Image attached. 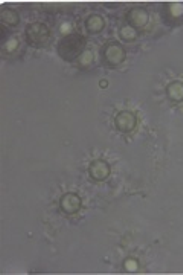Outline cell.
<instances>
[{
	"mask_svg": "<svg viewBox=\"0 0 183 275\" xmlns=\"http://www.w3.org/2000/svg\"><path fill=\"white\" fill-rule=\"evenodd\" d=\"M119 37L122 42H127V43H132V42H136L138 40V31L132 26H122L120 31H119Z\"/></svg>",
	"mask_w": 183,
	"mask_h": 275,
	"instance_id": "12",
	"label": "cell"
},
{
	"mask_svg": "<svg viewBox=\"0 0 183 275\" xmlns=\"http://www.w3.org/2000/svg\"><path fill=\"white\" fill-rule=\"evenodd\" d=\"M100 86H101L102 89H106V87L108 86V81H107V80H101V81H100Z\"/></svg>",
	"mask_w": 183,
	"mask_h": 275,
	"instance_id": "16",
	"label": "cell"
},
{
	"mask_svg": "<svg viewBox=\"0 0 183 275\" xmlns=\"http://www.w3.org/2000/svg\"><path fill=\"white\" fill-rule=\"evenodd\" d=\"M166 98L171 103H183V81H171L166 86Z\"/></svg>",
	"mask_w": 183,
	"mask_h": 275,
	"instance_id": "9",
	"label": "cell"
},
{
	"mask_svg": "<svg viewBox=\"0 0 183 275\" xmlns=\"http://www.w3.org/2000/svg\"><path fill=\"white\" fill-rule=\"evenodd\" d=\"M127 20L130 23L132 28H138V29H142L148 25L150 22V13L142 8V7H133L128 13H127Z\"/></svg>",
	"mask_w": 183,
	"mask_h": 275,
	"instance_id": "7",
	"label": "cell"
},
{
	"mask_svg": "<svg viewBox=\"0 0 183 275\" xmlns=\"http://www.w3.org/2000/svg\"><path fill=\"white\" fill-rule=\"evenodd\" d=\"M0 19L8 26H17L20 23V16L12 8H4L2 13H0Z\"/></svg>",
	"mask_w": 183,
	"mask_h": 275,
	"instance_id": "10",
	"label": "cell"
},
{
	"mask_svg": "<svg viewBox=\"0 0 183 275\" xmlns=\"http://www.w3.org/2000/svg\"><path fill=\"white\" fill-rule=\"evenodd\" d=\"M18 46H20V42H18L16 37H11V39H8L5 43H2V49H4V52H8V54L16 52V51L18 49Z\"/></svg>",
	"mask_w": 183,
	"mask_h": 275,
	"instance_id": "14",
	"label": "cell"
},
{
	"mask_svg": "<svg viewBox=\"0 0 183 275\" xmlns=\"http://www.w3.org/2000/svg\"><path fill=\"white\" fill-rule=\"evenodd\" d=\"M114 126L120 133H132L138 127V116L132 110H122L114 116Z\"/></svg>",
	"mask_w": 183,
	"mask_h": 275,
	"instance_id": "4",
	"label": "cell"
},
{
	"mask_svg": "<svg viewBox=\"0 0 183 275\" xmlns=\"http://www.w3.org/2000/svg\"><path fill=\"white\" fill-rule=\"evenodd\" d=\"M102 58L106 61V65L110 68H116L122 65L127 58V51L118 42H110L102 48Z\"/></svg>",
	"mask_w": 183,
	"mask_h": 275,
	"instance_id": "3",
	"label": "cell"
},
{
	"mask_svg": "<svg viewBox=\"0 0 183 275\" xmlns=\"http://www.w3.org/2000/svg\"><path fill=\"white\" fill-rule=\"evenodd\" d=\"M94 61H95V54L92 52L90 49H86V51L80 55V58H78V66H80L81 69H88L92 65H94Z\"/></svg>",
	"mask_w": 183,
	"mask_h": 275,
	"instance_id": "13",
	"label": "cell"
},
{
	"mask_svg": "<svg viewBox=\"0 0 183 275\" xmlns=\"http://www.w3.org/2000/svg\"><path fill=\"white\" fill-rule=\"evenodd\" d=\"M88 174H90L92 179L96 180V182H104V180H107L110 177L112 168H110V165H108L107 161L96 159L94 162H90V165H88Z\"/></svg>",
	"mask_w": 183,
	"mask_h": 275,
	"instance_id": "6",
	"label": "cell"
},
{
	"mask_svg": "<svg viewBox=\"0 0 183 275\" xmlns=\"http://www.w3.org/2000/svg\"><path fill=\"white\" fill-rule=\"evenodd\" d=\"M86 28L90 34H100L101 31L106 28V20L101 14H90L87 19H86Z\"/></svg>",
	"mask_w": 183,
	"mask_h": 275,
	"instance_id": "8",
	"label": "cell"
},
{
	"mask_svg": "<svg viewBox=\"0 0 183 275\" xmlns=\"http://www.w3.org/2000/svg\"><path fill=\"white\" fill-rule=\"evenodd\" d=\"M165 14L172 23L183 19V4H168L165 7Z\"/></svg>",
	"mask_w": 183,
	"mask_h": 275,
	"instance_id": "11",
	"label": "cell"
},
{
	"mask_svg": "<svg viewBox=\"0 0 183 275\" xmlns=\"http://www.w3.org/2000/svg\"><path fill=\"white\" fill-rule=\"evenodd\" d=\"M86 45H87V39L82 34L70 33L60 40L58 54L66 61H74V60L80 58V55L86 51Z\"/></svg>",
	"mask_w": 183,
	"mask_h": 275,
	"instance_id": "1",
	"label": "cell"
},
{
	"mask_svg": "<svg viewBox=\"0 0 183 275\" xmlns=\"http://www.w3.org/2000/svg\"><path fill=\"white\" fill-rule=\"evenodd\" d=\"M124 267H126V270L127 272H132V273H134V272H138L139 270V261L136 260V258H127L126 261H124Z\"/></svg>",
	"mask_w": 183,
	"mask_h": 275,
	"instance_id": "15",
	"label": "cell"
},
{
	"mask_svg": "<svg viewBox=\"0 0 183 275\" xmlns=\"http://www.w3.org/2000/svg\"><path fill=\"white\" fill-rule=\"evenodd\" d=\"M82 206V199L76 193H64L60 199V209L68 216H74Z\"/></svg>",
	"mask_w": 183,
	"mask_h": 275,
	"instance_id": "5",
	"label": "cell"
},
{
	"mask_svg": "<svg viewBox=\"0 0 183 275\" xmlns=\"http://www.w3.org/2000/svg\"><path fill=\"white\" fill-rule=\"evenodd\" d=\"M24 37H26V42L30 46H42L49 40L50 29L46 23L32 22V23L28 25V28L24 31Z\"/></svg>",
	"mask_w": 183,
	"mask_h": 275,
	"instance_id": "2",
	"label": "cell"
}]
</instances>
